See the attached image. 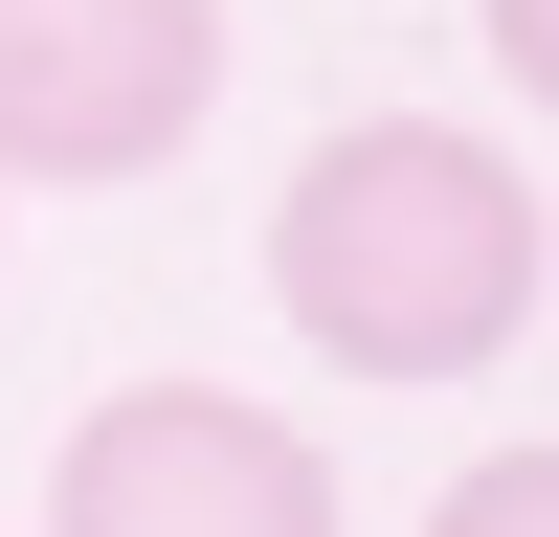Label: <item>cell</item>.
<instances>
[{"mask_svg": "<svg viewBox=\"0 0 559 537\" xmlns=\"http://www.w3.org/2000/svg\"><path fill=\"white\" fill-rule=\"evenodd\" d=\"M45 537H336V448L247 381H112L45 470Z\"/></svg>", "mask_w": 559, "mask_h": 537, "instance_id": "cell-3", "label": "cell"}, {"mask_svg": "<svg viewBox=\"0 0 559 537\" xmlns=\"http://www.w3.org/2000/svg\"><path fill=\"white\" fill-rule=\"evenodd\" d=\"M224 112V0H0V179L112 202Z\"/></svg>", "mask_w": 559, "mask_h": 537, "instance_id": "cell-2", "label": "cell"}, {"mask_svg": "<svg viewBox=\"0 0 559 537\" xmlns=\"http://www.w3.org/2000/svg\"><path fill=\"white\" fill-rule=\"evenodd\" d=\"M537 291H559V202L471 112H336L269 179V313H292L336 381H381V403L492 381V358L537 336Z\"/></svg>", "mask_w": 559, "mask_h": 537, "instance_id": "cell-1", "label": "cell"}, {"mask_svg": "<svg viewBox=\"0 0 559 537\" xmlns=\"http://www.w3.org/2000/svg\"><path fill=\"white\" fill-rule=\"evenodd\" d=\"M426 537H559V448H537V426H515V448H471Z\"/></svg>", "mask_w": 559, "mask_h": 537, "instance_id": "cell-4", "label": "cell"}, {"mask_svg": "<svg viewBox=\"0 0 559 537\" xmlns=\"http://www.w3.org/2000/svg\"><path fill=\"white\" fill-rule=\"evenodd\" d=\"M492 68H515V112L559 90V0H492Z\"/></svg>", "mask_w": 559, "mask_h": 537, "instance_id": "cell-5", "label": "cell"}]
</instances>
